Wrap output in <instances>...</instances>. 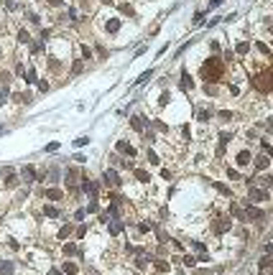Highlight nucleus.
Instances as JSON below:
<instances>
[{
  "label": "nucleus",
  "instance_id": "1",
  "mask_svg": "<svg viewBox=\"0 0 273 275\" xmlns=\"http://www.w3.org/2000/svg\"><path fill=\"white\" fill-rule=\"evenodd\" d=\"M248 161H250L248 153H240V155H238V163H248Z\"/></svg>",
  "mask_w": 273,
  "mask_h": 275
},
{
  "label": "nucleus",
  "instance_id": "3",
  "mask_svg": "<svg viewBox=\"0 0 273 275\" xmlns=\"http://www.w3.org/2000/svg\"><path fill=\"white\" fill-rule=\"evenodd\" d=\"M51 275H61V273H56V270H51Z\"/></svg>",
  "mask_w": 273,
  "mask_h": 275
},
{
  "label": "nucleus",
  "instance_id": "2",
  "mask_svg": "<svg viewBox=\"0 0 273 275\" xmlns=\"http://www.w3.org/2000/svg\"><path fill=\"white\" fill-rule=\"evenodd\" d=\"M217 3H222V0H212V5H217Z\"/></svg>",
  "mask_w": 273,
  "mask_h": 275
}]
</instances>
